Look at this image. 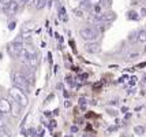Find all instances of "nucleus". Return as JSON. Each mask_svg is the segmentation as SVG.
Segmentation results:
<instances>
[{
  "label": "nucleus",
  "mask_w": 146,
  "mask_h": 137,
  "mask_svg": "<svg viewBox=\"0 0 146 137\" xmlns=\"http://www.w3.org/2000/svg\"><path fill=\"white\" fill-rule=\"evenodd\" d=\"M13 84H14V86H17L21 91L25 92L26 95L32 92L30 91V89H32V85H30V82L27 81V78H26L21 72L13 73Z\"/></svg>",
  "instance_id": "f257e3e1"
},
{
  "label": "nucleus",
  "mask_w": 146,
  "mask_h": 137,
  "mask_svg": "<svg viewBox=\"0 0 146 137\" xmlns=\"http://www.w3.org/2000/svg\"><path fill=\"white\" fill-rule=\"evenodd\" d=\"M100 33H101L100 29H97L96 26H85V27H81L79 36H81V39L88 43V41H96L97 37L100 36Z\"/></svg>",
  "instance_id": "f03ea898"
},
{
  "label": "nucleus",
  "mask_w": 146,
  "mask_h": 137,
  "mask_svg": "<svg viewBox=\"0 0 146 137\" xmlns=\"http://www.w3.org/2000/svg\"><path fill=\"white\" fill-rule=\"evenodd\" d=\"M8 92H10V98L13 99V100H15L17 103H19L23 108L27 107V104H29V99H27V95H26L23 91H21V89L17 88V86H13Z\"/></svg>",
  "instance_id": "7ed1b4c3"
},
{
  "label": "nucleus",
  "mask_w": 146,
  "mask_h": 137,
  "mask_svg": "<svg viewBox=\"0 0 146 137\" xmlns=\"http://www.w3.org/2000/svg\"><path fill=\"white\" fill-rule=\"evenodd\" d=\"M23 48H25V44H19V43L11 41V43L7 44V53L13 59H19L22 52H23Z\"/></svg>",
  "instance_id": "20e7f679"
},
{
  "label": "nucleus",
  "mask_w": 146,
  "mask_h": 137,
  "mask_svg": "<svg viewBox=\"0 0 146 137\" xmlns=\"http://www.w3.org/2000/svg\"><path fill=\"white\" fill-rule=\"evenodd\" d=\"M36 69H37V67H33V66H30V65L23 63V65L21 66V70H19V72L27 78V81L30 82L32 86L34 85V82H36Z\"/></svg>",
  "instance_id": "39448f33"
},
{
  "label": "nucleus",
  "mask_w": 146,
  "mask_h": 137,
  "mask_svg": "<svg viewBox=\"0 0 146 137\" xmlns=\"http://www.w3.org/2000/svg\"><path fill=\"white\" fill-rule=\"evenodd\" d=\"M1 10H3V13L6 14L7 17H13L15 14L18 13L19 10V3L17 0H13L11 3H8V4H4V6H1Z\"/></svg>",
  "instance_id": "423d86ee"
},
{
  "label": "nucleus",
  "mask_w": 146,
  "mask_h": 137,
  "mask_svg": "<svg viewBox=\"0 0 146 137\" xmlns=\"http://www.w3.org/2000/svg\"><path fill=\"white\" fill-rule=\"evenodd\" d=\"M85 51L88 53H100L101 52V45H100V43H97V41H88V43H85Z\"/></svg>",
  "instance_id": "0eeeda50"
},
{
  "label": "nucleus",
  "mask_w": 146,
  "mask_h": 137,
  "mask_svg": "<svg viewBox=\"0 0 146 137\" xmlns=\"http://www.w3.org/2000/svg\"><path fill=\"white\" fill-rule=\"evenodd\" d=\"M98 19H100V22H113L115 19H116V14L113 13V11H111V10H108V11H105V13H100L98 14Z\"/></svg>",
  "instance_id": "6e6552de"
},
{
  "label": "nucleus",
  "mask_w": 146,
  "mask_h": 137,
  "mask_svg": "<svg viewBox=\"0 0 146 137\" xmlns=\"http://www.w3.org/2000/svg\"><path fill=\"white\" fill-rule=\"evenodd\" d=\"M34 27H36V22H34V21H27V22H25V23L21 26V34L27 36L29 33L33 32Z\"/></svg>",
  "instance_id": "1a4fd4ad"
},
{
  "label": "nucleus",
  "mask_w": 146,
  "mask_h": 137,
  "mask_svg": "<svg viewBox=\"0 0 146 137\" xmlns=\"http://www.w3.org/2000/svg\"><path fill=\"white\" fill-rule=\"evenodd\" d=\"M0 112H1L3 115L11 112V102H8V100L4 98H0Z\"/></svg>",
  "instance_id": "9d476101"
},
{
  "label": "nucleus",
  "mask_w": 146,
  "mask_h": 137,
  "mask_svg": "<svg viewBox=\"0 0 146 137\" xmlns=\"http://www.w3.org/2000/svg\"><path fill=\"white\" fill-rule=\"evenodd\" d=\"M22 106L19 104V103H17L15 100H13L11 99V114H13L14 118H18L19 115H21V111H22Z\"/></svg>",
  "instance_id": "9b49d317"
},
{
  "label": "nucleus",
  "mask_w": 146,
  "mask_h": 137,
  "mask_svg": "<svg viewBox=\"0 0 146 137\" xmlns=\"http://www.w3.org/2000/svg\"><path fill=\"white\" fill-rule=\"evenodd\" d=\"M57 11H59V17H60V19H63V21H67V15H66V8H64L59 1H57Z\"/></svg>",
  "instance_id": "f8f14e48"
},
{
  "label": "nucleus",
  "mask_w": 146,
  "mask_h": 137,
  "mask_svg": "<svg viewBox=\"0 0 146 137\" xmlns=\"http://www.w3.org/2000/svg\"><path fill=\"white\" fill-rule=\"evenodd\" d=\"M137 41H138V43H145L146 41V30H138Z\"/></svg>",
  "instance_id": "ddd939ff"
},
{
  "label": "nucleus",
  "mask_w": 146,
  "mask_h": 137,
  "mask_svg": "<svg viewBox=\"0 0 146 137\" xmlns=\"http://www.w3.org/2000/svg\"><path fill=\"white\" fill-rule=\"evenodd\" d=\"M127 18H128V19L137 21L138 18H139V15H138V13H137V11H134V10H131V11H128V13H127Z\"/></svg>",
  "instance_id": "4468645a"
},
{
  "label": "nucleus",
  "mask_w": 146,
  "mask_h": 137,
  "mask_svg": "<svg viewBox=\"0 0 146 137\" xmlns=\"http://www.w3.org/2000/svg\"><path fill=\"white\" fill-rule=\"evenodd\" d=\"M46 1H48V0H38L34 6H36V8H37V10H42V8L46 6Z\"/></svg>",
  "instance_id": "2eb2a0df"
},
{
  "label": "nucleus",
  "mask_w": 146,
  "mask_h": 137,
  "mask_svg": "<svg viewBox=\"0 0 146 137\" xmlns=\"http://www.w3.org/2000/svg\"><path fill=\"white\" fill-rule=\"evenodd\" d=\"M0 137H11V133L6 128H0Z\"/></svg>",
  "instance_id": "dca6fc26"
},
{
  "label": "nucleus",
  "mask_w": 146,
  "mask_h": 137,
  "mask_svg": "<svg viewBox=\"0 0 146 137\" xmlns=\"http://www.w3.org/2000/svg\"><path fill=\"white\" fill-rule=\"evenodd\" d=\"M137 37H138V30H134L128 34V40L130 41H137Z\"/></svg>",
  "instance_id": "f3484780"
},
{
  "label": "nucleus",
  "mask_w": 146,
  "mask_h": 137,
  "mask_svg": "<svg viewBox=\"0 0 146 137\" xmlns=\"http://www.w3.org/2000/svg\"><path fill=\"white\" fill-rule=\"evenodd\" d=\"M145 128H143V126H135V128H134V132H135V134H143V133H145Z\"/></svg>",
  "instance_id": "a211bd4d"
},
{
  "label": "nucleus",
  "mask_w": 146,
  "mask_h": 137,
  "mask_svg": "<svg viewBox=\"0 0 146 137\" xmlns=\"http://www.w3.org/2000/svg\"><path fill=\"white\" fill-rule=\"evenodd\" d=\"M101 6L104 7V8L109 10V8H111V6H112V0H102V1H101Z\"/></svg>",
  "instance_id": "6ab92c4d"
},
{
  "label": "nucleus",
  "mask_w": 146,
  "mask_h": 137,
  "mask_svg": "<svg viewBox=\"0 0 146 137\" xmlns=\"http://www.w3.org/2000/svg\"><path fill=\"white\" fill-rule=\"evenodd\" d=\"M86 106H88L86 99H83V98L79 99V107H81V110H86Z\"/></svg>",
  "instance_id": "aec40b11"
},
{
  "label": "nucleus",
  "mask_w": 146,
  "mask_h": 137,
  "mask_svg": "<svg viewBox=\"0 0 146 137\" xmlns=\"http://www.w3.org/2000/svg\"><path fill=\"white\" fill-rule=\"evenodd\" d=\"M138 56H139V53H138V52H133V53H128L126 58H127V60H128V59H130V60H133V59L138 58Z\"/></svg>",
  "instance_id": "412c9836"
},
{
  "label": "nucleus",
  "mask_w": 146,
  "mask_h": 137,
  "mask_svg": "<svg viewBox=\"0 0 146 137\" xmlns=\"http://www.w3.org/2000/svg\"><path fill=\"white\" fill-rule=\"evenodd\" d=\"M107 112H108L109 115H112V117L117 115V110H113V108H107Z\"/></svg>",
  "instance_id": "4be33fe9"
},
{
  "label": "nucleus",
  "mask_w": 146,
  "mask_h": 137,
  "mask_svg": "<svg viewBox=\"0 0 146 137\" xmlns=\"http://www.w3.org/2000/svg\"><path fill=\"white\" fill-rule=\"evenodd\" d=\"M90 1V4H92V6H100V4H101V1L102 0H89Z\"/></svg>",
  "instance_id": "5701e85b"
},
{
  "label": "nucleus",
  "mask_w": 146,
  "mask_h": 137,
  "mask_svg": "<svg viewBox=\"0 0 146 137\" xmlns=\"http://www.w3.org/2000/svg\"><path fill=\"white\" fill-rule=\"evenodd\" d=\"M4 124H6V121H4V115H0V128H4Z\"/></svg>",
  "instance_id": "b1692460"
},
{
  "label": "nucleus",
  "mask_w": 146,
  "mask_h": 137,
  "mask_svg": "<svg viewBox=\"0 0 146 137\" xmlns=\"http://www.w3.org/2000/svg\"><path fill=\"white\" fill-rule=\"evenodd\" d=\"M74 14H75L76 17H83V13L81 10H74Z\"/></svg>",
  "instance_id": "393cba45"
},
{
  "label": "nucleus",
  "mask_w": 146,
  "mask_h": 137,
  "mask_svg": "<svg viewBox=\"0 0 146 137\" xmlns=\"http://www.w3.org/2000/svg\"><path fill=\"white\" fill-rule=\"evenodd\" d=\"M13 0H0V3H1V6H4V4H8V3H11Z\"/></svg>",
  "instance_id": "a878e982"
},
{
  "label": "nucleus",
  "mask_w": 146,
  "mask_h": 137,
  "mask_svg": "<svg viewBox=\"0 0 146 137\" xmlns=\"http://www.w3.org/2000/svg\"><path fill=\"white\" fill-rule=\"evenodd\" d=\"M78 132V126H71V133H76Z\"/></svg>",
  "instance_id": "bb28decb"
},
{
  "label": "nucleus",
  "mask_w": 146,
  "mask_h": 137,
  "mask_svg": "<svg viewBox=\"0 0 146 137\" xmlns=\"http://www.w3.org/2000/svg\"><path fill=\"white\" fill-rule=\"evenodd\" d=\"M14 27H15V22H11V23L8 25V29H10V30H13Z\"/></svg>",
  "instance_id": "cd10ccee"
},
{
  "label": "nucleus",
  "mask_w": 146,
  "mask_h": 137,
  "mask_svg": "<svg viewBox=\"0 0 146 137\" xmlns=\"http://www.w3.org/2000/svg\"><path fill=\"white\" fill-rule=\"evenodd\" d=\"M141 15H142V17H146V8H142V10H141Z\"/></svg>",
  "instance_id": "c85d7f7f"
},
{
  "label": "nucleus",
  "mask_w": 146,
  "mask_h": 137,
  "mask_svg": "<svg viewBox=\"0 0 146 137\" xmlns=\"http://www.w3.org/2000/svg\"><path fill=\"white\" fill-rule=\"evenodd\" d=\"M55 126H56V122H55V121H52V122H51V128H55Z\"/></svg>",
  "instance_id": "c756f323"
},
{
  "label": "nucleus",
  "mask_w": 146,
  "mask_h": 137,
  "mask_svg": "<svg viewBox=\"0 0 146 137\" xmlns=\"http://www.w3.org/2000/svg\"><path fill=\"white\" fill-rule=\"evenodd\" d=\"M1 58H3V53H1V52H0V59H1Z\"/></svg>",
  "instance_id": "7c9ffc66"
},
{
  "label": "nucleus",
  "mask_w": 146,
  "mask_h": 137,
  "mask_svg": "<svg viewBox=\"0 0 146 137\" xmlns=\"http://www.w3.org/2000/svg\"><path fill=\"white\" fill-rule=\"evenodd\" d=\"M143 52H146V47H145V49H143Z\"/></svg>",
  "instance_id": "2f4dec72"
},
{
  "label": "nucleus",
  "mask_w": 146,
  "mask_h": 137,
  "mask_svg": "<svg viewBox=\"0 0 146 137\" xmlns=\"http://www.w3.org/2000/svg\"><path fill=\"white\" fill-rule=\"evenodd\" d=\"M0 7H1V3H0Z\"/></svg>",
  "instance_id": "473e14b6"
}]
</instances>
